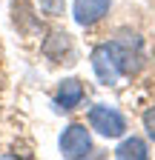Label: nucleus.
<instances>
[{"mask_svg":"<svg viewBox=\"0 0 155 160\" xmlns=\"http://www.w3.org/2000/svg\"><path fill=\"white\" fill-rule=\"evenodd\" d=\"M92 69H95V77H98L104 86H115L121 80V72H118V66H115V60H112L106 43H101V46L92 49Z\"/></svg>","mask_w":155,"mask_h":160,"instance_id":"20e7f679","label":"nucleus"},{"mask_svg":"<svg viewBox=\"0 0 155 160\" xmlns=\"http://www.w3.org/2000/svg\"><path fill=\"white\" fill-rule=\"evenodd\" d=\"M109 6H112V0H75L72 3L75 23L78 26H95L98 20H104Z\"/></svg>","mask_w":155,"mask_h":160,"instance_id":"39448f33","label":"nucleus"},{"mask_svg":"<svg viewBox=\"0 0 155 160\" xmlns=\"http://www.w3.org/2000/svg\"><path fill=\"white\" fill-rule=\"evenodd\" d=\"M57 149H61V157H89L92 154V134L83 123H69L57 140Z\"/></svg>","mask_w":155,"mask_h":160,"instance_id":"f03ea898","label":"nucleus"},{"mask_svg":"<svg viewBox=\"0 0 155 160\" xmlns=\"http://www.w3.org/2000/svg\"><path fill=\"white\" fill-rule=\"evenodd\" d=\"M81 100H83V83L78 77H66L57 83V92H55V103L61 106L63 112H72L81 106Z\"/></svg>","mask_w":155,"mask_h":160,"instance_id":"423d86ee","label":"nucleus"},{"mask_svg":"<svg viewBox=\"0 0 155 160\" xmlns=\"http://www.w3.org/2000/svg\"><path fill=\"white\" fill-rule=\"evenodd\" d=\"M37 6H40V12L43 14H49V17H57V14H63V0H37Z\"/></svg>","mask_w":155,"mask_h":160,"instance_id":"6e6552de","label":"nucleus"},{"mask_svg":"<svg viewBox=\"0 0 155 160\" xmlns=\"http://www.w3.org/2000/svg\"><path fill=\"white\" fill-rule=\"evenodd\" d=\"M115 157H118V160H132V157L135 160H147L149 152H147V143L141 137H126L124 143L115 149Z\"/></svg>","mask_w":155,"mask_h":160,"instance_id":"0eeeda50","label":"nucleus"},{"mask_svg":"<svg viewBox=\"0 0 155 160\" xmlns=\"http://www.w3.org/2000/svg\"><path fill=\"white\" fill-rule=\"evenodd\" d=\"M89 126L98 132L101 137H121L126 132V120L118 109H112V106H92L89 109Z\"/></svg>","mask_w":155,"mask_h":160,"instance_id":"7ed1b4c3","label":"nucleus"},{"mask_svg":"<svg viewBox=\"0 0 155 160\" xmlns=\"http://www.w3.org/2000/svg\"><path fill=\"white\" fill-rule=\"evenodd\" d=\"M144 129H147V134L155 140V106H149V109L144 112Z\"/></svg>","mask_w":155,"mask_h":160,"instance_id":"1a4fd4ad","label":"nucleus"},{"mask_svg":"<svg viewBox=\"0 0 155 160\" xmlns=\"http://www.w3.org/2000/svg\"><path fill=\"white\" fill-rule=\"evenodd\" d=\"M115 66H118L121 74H135L144 63V46H141V37L138 34H121L106 43Z\"/></svg>","mask_w":155,"mask_h":160,"instance_id":"f257e3e1","label":"nucleus"}]
</instances>
